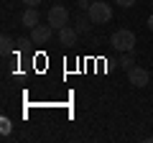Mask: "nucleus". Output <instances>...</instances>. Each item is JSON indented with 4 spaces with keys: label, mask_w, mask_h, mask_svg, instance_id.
I'll use <instances>...</instances> for the list:
<instances>
[{
    "label": "nucleus",
    "mask_w": 153,
    "mask_h": 143,
    "mask_svg": "<svg viewBox=\"0 0 153 143\" xmlns=\"http://www.w3.org/2000/svg\"><path fill=\"white\" fill-rule=\"evenodd\" d=\"M110 44H112V49H115V51H120V54H125V51H133V49H135V33L128 31V28H120V31H115V33H112Z\"/></svg>",
    "instance_id": "f257e3e1"
},
{
    "label": "nucleus",
    "mask_w": 153,
    "mask_h": 143,
    "mask_svg": "<svg viewBox=\"0 0 153 143\" xmlns=\"http://www.w3.org/2000/svg\"><path fill=\"white\" fill-rule=\"evenodd\" d=\"M87 16L92 18V23H110V18H112V8H110L107 0H94L92 5H89Z\"/></svg>",
    "instance_id": "f03ea898"
},
{
    "label": "nucleus",
    "mask_w": 153,
    "mask_h": 143,
    "mask_svg": "<svg viewBox=\"0 0 153 143\" xmlns=\"http://www.w3.org/2000/svg\"><path fill=\"white\" fill-rule=\"evenodd\" d=\"M49 23L56 28V31H59V28H64L66 23H69V10H66V8H61V5H54V8L49 10Z\"/></svg>",
    "instance_id": "7ed1b4c3"
},
{
    "label": "nucleus",
    "mask_w": 153,
    "mask_h": 143,
    "mask_svg": "<svg viewBox=\"0 0 153 143\" xmlns=\"http://www.w3.org/2000/svg\"><path fill=\"white\" fill-rule=\"evenodd\" d=\"M148 79H151V74H148V69H143V66H133V69H128V82L133 84V87H146Z\"/></svg>",
    "instance_id": "20e7f679"
},
{
    "label": "nucleus",
    "mask_w": 153,
    "mask_h": 143,
    "mask_svg": "<svg viewBox=\"0 0 153 143\" xmlns=\"http://www.w3.org/2000/svg\"><path fill=\"white\" fill-rule=\"evenodd\" d=\"M51 31H54V26H51V23H38L36 28H31L33 44H46V41L51 39Z\"/></svg>",
    "instance_id": "39448f33"
},
{
    "label": "nucleus",
    "mask_w": 153,
    "mask_h": 143,
    "mask_svg": "<svg viewBox=\"0 0 153 143\" xmlns=\"http://www.w3.org/2000/svg\"><path fill=\"white\" fill-rule=\"evenodd\" d=\"M76 36H79V31H76V28H71V26L59 28V44H61V46H71V44H76Z\"/></svg>",
    "instance_id": "423d86ee"
},
{
    "label": "nucleus",
    "mask_w": 153,
    "mask_h": 143,
    "mask_svg": "<svg viewBox=\"0 0 153 143\" xmlns=\"http://www.w3.org/2000/svg\"><path fill=\"white\" fill-rule=\"evenodd\" d=\"M21 21H23L26 28H36L38 26V10L36 8H26V13L21 16Z\"/></svg>",
    "instance_id": "0eeeda50"
},
{
    "label": "nucleus",
    "mask_w": 153,
    "mask_h": 143,
    "mask_svg": "<svg viewBox=\"0 0 153 143\" xmlns=\"http://www.w3.org/2000/svg\"><path fill=\"white\" fill-rule=\"evenodd\" d=\"M89 26H92V18H89V16H79V18H76V31H79V33H87L89 31Z\"/></svg>",
    "instance_id": "6e6552de"
},
{
    "label": "nucleus",
    "mask_w": 153,
    "mask_h": 143,
    "mask_svg": "<svg viewBox=\"0 0 153 143\" xmlns=\"http://www.w3.org/2000/svg\"><path fill=\"white\" fill-rule=\"evenodd\" d=\"M117 64H120L123 69H133V66H135V59H133V51H125V54L120 56V61H117Z\"/></svg>",
    "instance_id": "1a4fd4ad"
},
{
    "label": "nucleus",
    "mask_w": 153,
    "mask_h": 143,
    "mask_svg": "<svg viewBox=\"0 0 153 143\" xmlns=\"http://www.w3.org/2000/svg\"><path fill=\"white\" fill-rule=\"evenodd\" d=\"M13 44H16V41H13L10 36H3V39H0V51H3V56H8L13 51Z\"/></svg>",
    "instance_id": "9d476101"
},
{
    "label": "nucleus",
    "mask_w": 153,
    "mask_h": 143,
    "mask_svg": "<svg viewBox=\"0 0 153 143\" xmlns=\"http://www.w3.org/2000/svg\"><path fill=\"white\" fill-rule=\"evenodd\" d=\"M10 120H8V118H3V120H0V133H3V136H10Z\"/></svg>",
    "instance_id": "9b49d317"
},
{
    "label": "nucleus",
    "mask_w": 153,
    "mask_h": 143,
    "mask_svg": "<svg viewBox=\"0 0 153 143\" xmlns=\"http://www.w3.org/2000/svg\"><path fill=\"white\" fill-rule=\"evenodd\" d=\"M115 3H117L120 8H133L135 5V0H115Z\"/></svg>",
    "instance_id": "f8f14e48"
},
{
    "label": "nucleus",
    "mask_w": 153,
    "mask_h": 143,
    "mask_svg": "<svg viewBox=\"0 0 153 143\" xmlns=\"http://www.w3.org/2000/svg\"><path fill=\"white\" fill-rule=\"evenodd\" d=\"M76 5L82 8V10H89V5H92V0H76Z\"/></svg>",
    "instance_id": "ddd939ff"
},
{
    "label": "nucleus",
    "mask_w": 153,
    "mask_h": 143,
    "mask_svg": "<svg viewBox=\"0 0 153 143\" xmlns=\"http://www.w3.org/2000/svg\"><path fill=\"white\" fill-rule=\"evenodd\" d=\"M23 3H26V8H38V3H41V0H23Z\"/></svg>",
    "instance_id": "4468645a"
},
{
    "label": "nucleus",
    "mask_w": 153,
    "mask_h": 143,
    "mask_svg": "<svg viewBox=\"0 0 153 143\" xmlns=\"http://www.w3.org/2000/svg\"><path fill=\"white\" fill-rule=\"evenodd\" d=\"M148 28H151V31H153V16L148 18Z\"/></svg>",
    "instance_id": "2eb2a0df"
},
{
    "label": "nucleus",
    "mask_w": 153,
    "mask_h": 143,
    "mask_svg": "<svg viewBox=\"0 0 153 143\" xmlns=\"http://www.w3.org/2000/svg\"><path fill=\"white\" fill-rule=\"evenodd\" d=\"M151 5H153V0H151Z\"/></svg>",
    "instance_id": "dca6fc26"
}]
</instances>
